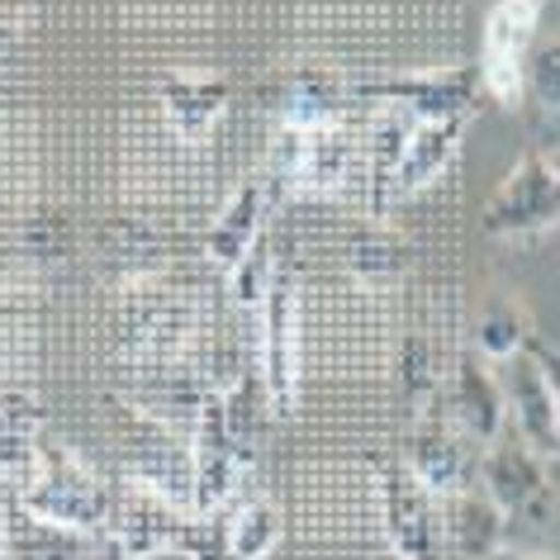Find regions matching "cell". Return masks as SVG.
Instances as JSON below:
<instances>
[{
  "label": "cell",
  "instance_id": "cell-13",
  "mask_svg": "<svg viewBox=\"0 0 560 560\" xmlns=\"http://www.w3.org/2000/svg\"><path fill=\"white\" fill-rule=\"evenodd\" d=\"M452 413H456V423L470 442H494V438H503V423H509V413H503L499 371H489V357H480L475 347L460 352V361H456Z\"/></svg>",
  "mask_w": 560,
  "mask_h": 560
},
{
  "label": "cell",
  "instance_id": "cell-25",
  "mask_svg": "<svg viewBox=\"0 0 560 560\" xmlns=\"http://www.w3.org/2000/svg\"><path fill=\"white\" fill-rule=\"evenodd\" d=\"M489 560H551V556H532V551H499V556H489Z\"/></svg>",
  "mask_w": 560,
  "mask_h": 560
},
{
  "label": "cell",
  "instance_id": "cell-19",
  "mask_svg": "<svg viewBox=\"0 0 560 560\" xmlns=\"http://www.w3.org/2000/svg\"><path fill=\"white\" fill-rule=\"evenodd\" d=\"M276 276H280V266H276L271 237H261V243L229 271V295H233V304H237V310H247V314H261V304H266V295H271Z\"/></svg>",
  "mask_w": 560,
  "mask_h": 560
},
{
  "label": "cell",
  "instance_id": "cell-27",
  "mask_svg": "<svg viewBox=\"0 0 560 560\" xmlns=\"http://www.w3.org/2000/svg\"><path fill=\"white\" fill-rule=\"evenodd\" d=\"M546 162H551V166H556V172H560V138H556V148H551V152H546Z\"/></svg>",
  "mask_w": 560,
  "mask_h": 560
},
{
  "label": "cell",
  "instance_id": "cell-6",
  "mask_svg": "<svg viewBox=\"0 0 560 560\" xmlns=\"http://www.w3.org/2000/svg\"><path fill=\"white\" fill-rule=\"evenodd\" d=\"M347 166H352V143L342 129H285L280 124L266 180L271 190L290 195H332L347 180Z\"/></svg>",
  "mask_w": 560,
  "mask_h": 560
},
{
  "label": "cell",
  "instance_id": "cell-15",
  "mask_svg": "<svg viewBox=\"0 0 560 560\" xmlns=\"http://www.w3.org/2000/svg\"><path fill=\"white\" fill-rule=\"evenodd\" d=\"M229 109V81L219 77H166L162 81V115L186 143H205Z\"/></svg>",
  "mask_w": 560,
  "mask_h": 560
},
{
  "label": "cell",
  "instance_id": "cell-4",
  "mask_svg": "<svg viewBox=\"0 0 560 560\" xmlns=\"http://www.w3.org/2000/svg\"><path fill=\"white\" fill-rule=\"evenodd\" d=\"M480 229L489 237H537L560 229V172L546 162V152L513 162V172L480 209Z\"/></svg>",
  "mask_w": 560,
  "mask_h": 560
},
{
  "label": "cell",
  "instance_id": "cell-23",
  "mask_svg": "<svg viewBox=\"0 0 560 560\" xmlns=\"http://www.w3.org/2000/svg\"><path fill=\"white\" fill-rule=\"evenodd\" d=\"M129 560H205V556H200V551H190V546H162V551L129 556Z\"/></svg>",
  "mask_w": 560,
  "mask_h": 560
},
{
  "label": "cell",
  "instance_id": "cell-12",
  "mask_svg": "<svg viewBox=\"0 0 560 560\" xmlns=\"http://www.w3.org/2000/svg\"><path fill=\"white\" fill-rule=\"evenodd\" d=\"M266 214H271V180H266V176H247L243 186L229 195V205L219 209L214 229L205 233V257L214 261L223 276H229L233 266L266 237Z\"/></svg>",
  "mask_w": 560,
  "mask_h": 560
},
{
  "label": "cell",
  "instance_id": "cell-16",
  "mask_svg": "<svg viewBox=\"0 0 560 560\" xmlns=\"http://www.w3.org/2000/svg\"><path fill=\"white\" fill-rule=\"evenodd\" d=\"M466 124L470 119H428V124H413L409 138H404V152L395 162V180L399 190H423L432 186L446 166H452V158L460 152V138H466Z\"/></svg>",
  "mask_w": 560,
  "mask_h": 560
},
{
  "label": "cell",
  "instance_id": "cell-22",
  "mask_svg": "<svg viewBox=\"0 0 560 560\" xmlns=\"http://www.w3.org/2000/svg\"><path fill=\"white\" fill-rule=\"evenodd\" d=\"M527 352L537 357V366H541V375H546V385H551V399H556V423H560V352H556V347H546L541 338H532V342H527Z\"/></svg>",
  "mask_w": 560,
  "mask_h": 560
},
{
  "label": "cell",
  "instance_id": "cell-2",
  "mask_svg": "<svg viewBox=\"0 0 560 560\" xmlns=\"http://www.w3.org/2000/svg\"><path fill=\"white\" fill-rule=\"evenodd\" d=\"M541 30V0H494L480 38V91L494 105H517L527 95V58Z\"/></svg>",
  "mask_w": 560,
  "mask_h": 560
},
{
  "label": "cell",
  "instance_id": "cell-20",
  "mask_svg": "<svg viewBox=\"0 0 560 560\" xmlns=\"http://www.w3.org/2000/svg\"><path fill=\"white\" fill-rule=\"evenodd\" d=\"M532 342V332H527V318L509 310V304H494V310H485L480 318V332H475V352L489 357V361H509L517 357L523 347Z\"/></svg>",
  "mask_w": 560,
  "mask_h": 560
},
{
  "label": "cell",
  "instance_id": "cell-3",
  "mask_svg": "<svg viewBox=\"0 0 560 560\" xmlns=\"http://www.w3.org/2000/svg\"><path fill=\"white\" fill-rule=\"evenodd\" d=\"M381 517L385 541L399 560H446V499H438L418 475L395 460L381 475Z\"/></svg>",
  "mask_w": 560,
  "mask_h": 560
},
{
  "label": "cell",
  "instance_id": "cell-26",
  "mask_svg": "<svg viewBox=\"0 0 560 560\" xmlns=\"http://www.w3.org/2000/svg\"><path fill=\"white\" fill-rule=\"evenodd\" d=\"M0 560H5V489H0Z\"/></svg>",
  "mask_w": 560,
  "mask_h": 560
},
{
  "label": "cell",
  "instance_id": "cell-11",
  "mask_svg": "<svg viewBox=\"0 0 560 560\" xmlns=\"http://www.w3.org/2000/svg\"><path fill=\"white\" fill-rule=\"evenodd\" d=\"M499 389H503V413L513 423V438H523L532 452H541L546 460L560 466V423H556V399L551 385L537 366V357L517 352L509 361H499Z\"/></svg>",
  "mask_w": 560,
  "mask_h": 560
},
{
  "label": "cell",
  "instance_id": "cell-18",
  "mask_svg": "<svg viewBox=\"0 0 560 560\" xmlns=\"http://www.w3.org/2000/svg\"><path fill=\"white\" fill-rule=\"evenodd\" d=\"M219 560H266L280 541V509L271 499H243L223 509Z\"/></svg>",
  "mask_w": 560,
  "mask_h": 560
},
{
  "label": "cell",
  "instance_id": "cell-8",
  "mask_svg": "<svg viewBox=\"0 0 560 560\" xmlns=\"http://www.w3.org/2000/svg\"><path fill=\"white\" fill-rule=\"evenodd\" d=\"M404 466H409L438 499H456V494H466V489L480 485V452L470 446L466 432L446 423V413L438 404L418 409Z\"/></svg>",
  "mask_w": 560,
  "mask_h": 560
},
{
  "label": "cell",
  "instance_id": "cell-24",
  "mask_svg": "<svg viewBox=\"0 0 560 560\" xmlns=\"http://www.w3.org/2000/svg\"><path fill=\"white\" fill-rule=\"evenodd\" d=\"M20 404H24V399H15V395H0V423H5V418H10V413H15V409H20Z\"/></svg>",
  "mask_w": 560,
  "mask_h": 560
},
{
  "label": "cell",
  "instance_id": "cell-17",
  "mask_svg": "<svg viewBox=\"0 0 560 560\" xmlns=\"http://www.w3.org/2000/svg\"><path fill=\"white\" fill-rule=\"evenodd\" d=\"M503 527L509 517L494 509V499L485 494L480 485L466 489V494L446 499V541L460 560H489L503 551Z\"/></svg>",
  "mask_w": 560,
  "mask_h": 560
},
{
  "label": "cell",
  "instance_id": "cell-9",
  "mask_svg": "<svg viewBox=\"0 0 560 560\" xmlns=\"http://www.w3.org/2000/svg\"><path fill=\"white\" fill-rule=\"evenodd\" d=\"M480 489L503 517H546L551 470H546V456L532 452L523 438H494L480 452Z\"/></svg>",
  "mask_w": 560,
  "mask_h": 560
},
{
  "label": "cell",
  "instance_id": "cell-10",
  "mask_svg": "<svg viewBox=\"0 0 560 560\" xmlns=\"http://www.w3.org/2000/svg\"><path fill=\"white\" fill-rule=\"evenodd\" d=\"M361 101L404 109L413 124L428 119H470L475 95H480V72H413L399 81H375V86H357Z\"/></svg>",
  "mask_w": 560,
  "mask_h": 560
},
{
  "label": "cell",
  "instance_id": "cell-7",
  "mask_svg": "<svg viewBox=\"0 0 560 560\" xmlns=\"http://www.w3.org/2000/svg\"><path fill=\"white\" fill-rule=\"evenodd\" d=\"M190 460H195V517H219L233 503V489L243 485L247 446L229 423L223 395H209L200 409V423L190 432Z\"/></svg>",
  "mask_w": 560,
  "mask_h": 560
},
{
  "label": "cell",
  "instance_id": "cell-14",
  "mask_svg": "<svg viewBox=\"0 0 560 560\" xmlns=\"http://www.w3.org/2000/svg\"><path fill=\"white\" fill-rule=\"evenodd\" d=\"M95 537L30 513L5 489V560H86Z\"/></svg>",
  "mask_w": 560,
  "mask_h": 560
},
{
  "label": "cell",
  "instance_id": "cell-1",
  "mask_svg": "<svg viewBox=\"0 0 560 560\" xmlns=\"http://www.w3.org/2000/svg\"><path fill=\"white\" fill-rule=\"evenodd\" d=\"M24 509L48 517L58 527H72V532H86V537H101L109 532V517H115V503H109L105 485L81 466L77 456L67 452H38V466L34 475L24 480L20 489H10Z\"/></svg>",
  "mask_w": 560,
  "mask_h": 560
},
{
  "label": "cell",
  "instance_id": "cell-21",
  "mask_svg": "<svg viewBox=\"0 0 560 560\" xmlns=\"http://www.w3.org/2000/svg\"><path fill=\"white\" fill-rule=\"evenodd\" d=\"M527 105H537L541 115H560V44H541L527 58Z\"/></svg>",
  "mask_w": 560,
  "mask_h": 560
},
{
  "label": "cell",
  "instance_id": "cell-5",
  "mask_svg": "<svg viewBox=\"0 0 560 560\" xmlns=\"http://www.w3.org/2000/svg\"><path fill=\"white\" fill-rule=\"evenodd\" d=\"M261 342V395L276 418H290L300 404V285L285 271L257 314Z\"/></svg>",
  "mask_w": 560,
  "mask_h": 560
}]
</instances>
